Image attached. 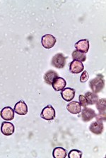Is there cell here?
Segmentation results:
<instances>
[{
    "label": "cell",
    "instance_id": "obj_11",
    "mask_svg": "<svg viewBox=\"0 0 106 158\" xmlns=\"http://www.w3.org/2000/svg\"><path fill=\"white\" fill-rule=\"evenodd\" d=\"M14 110L19 115H26L28 113V107L24 101L21 100L16 104Z\"/></svg>",
    "mask_w": 106,
    "mask_h": 158
},
{
    "label": "cell",
    "instance_id": "obj_9",
    "mask_svg": "<svg viewBox=\"0 0 106 158\" xmlns=\"http://www.w3.org/2000/svg\"><path fill=\"white\" fill-rule=\"evenodd\" d=\"M84 69V66L82 62L74 60L71 61L70 65V71L71 73H79L82 72Z\"/></svg>",
    "mask_w": 106,
    "mask_h": 158
},
{
    "label": "cell",
    "instance_id": "obj_23",
    "mask_svg": "<svg viewBox=\"0 0 106 158\" xmlns=\"http://www.w3.org/2000/svg\"><path fill=\"white\" fill-rule=\"evenodd\" d=\"M95 117L97 118L98 121H100V122H103V121L105 120V112L103 113H98V114L95 115Z\"/></svg>",
    "mask_w": 106,
    "mask_h": 158
},
{
    "label": "cell",
    "instance_id": "obj_2",
    "mask_svg": "<svg viewBox=\"0 0 106 158\" xmlns=\"http://www.w3.org/2000/svg\"><path fill=\"white\" fill-rule=\"evenodd\" d=\"M66 57L62 53H57L53 56L51 64L57 69H63L65 66Z\"/></svg>",
    "mask_w": 106,
    "mask_h": 158
},
{
    "label": "cell",
    "instance_id": "obj_22",
    "mask_svg": "<svg viewBox=\"0 0 106 158\" xmlns=\"http://www.w3.org/2000/svg\"><path fill=\"white\" fill-rule=\"evenodd\" d=\"M88 77H89V76H88V72L86 71H84L83 72V73L81 74V76L80 77V81L81 83H85L88 81Z\"/></svg>",
    "mask_w": 106,
    "mask_h": 158
},
{
    "label": "cell",
    "instance_id": "obj_17",
    "mask_svg": "<svg viewBox=\"0 0 106 158\" xmlns=\"http://www.w3.org/2000/svg\"><path fill=\"white\" fill-rule=\"evenodd\" d=\"M67 153L65 149L61 147H57L53 150V156L54 158H65Z\"/></svg>",
    "mask_w": 106,
    "mask_h": 158
},
{
    "label": "cell",
    "instance_id": "obj_6",
    "mask_svg": "<svg viewBox=\"0 0 106 158\" xmlns=\"http://www.w3.org/2000/svg\"><path fill=\"white\" fill-rule=\"evenodd\" d=\"M74 47L76 50L84 54L87 53L88 49H89V40L87 39L81 40L75 44Z\"/></svg>",
    "mask_w": 106,
    "mask_h": 158
},
{
    "label": "cell",
    "instance_id": "obj_7",
    "mask_svg": "<svg viewBox=\"0 0 106 158\" xmlns=\"http://www.w3.org/2000/svg\"><path fill=\"white\" fill-rule=\"evenodd\" d=\"M0 116L6 121H11L14 118V110L11 107H4L0 112Z\"/></svg>",
    "mask_w": 106,
    "mask_h": 158
},
{
    "label": "cell",
    "instance_id": "obj_13",
    "mask_svg": "<svg viewBox=\"0 0 106 158\" xmlns=\"http://www.w3.org/2000/svg\"><path fill=\"white\" fill-rule=\"evenodd\" d=\"M66 109H67L68 112L72 114H78L81 111V106L78 102L73 101V102L68 104L66 106Z\"/></svg>",
    "mask_w": 106,
    "mask_h": 158
},
{
    "label": "cell",
    "instance_id": "obj_3",
    "mask_svg": "<svg viewBox=\"0 0 106 158\" xmlns=\"http://www.w3.org/2000/svg\"><path fill=\"white\" fill-rule=\"evenodd\" d=\"M55 110L54 107L52 105H48L45 107L43 108V110H42L40 117L43 119L47 121H50L53 120L55 117Z\"/></svg>",
    "mask_w": 106,
    "mask_h": 158
},
{
    "label": "cell",
    "instance_id": "obj_19",
    "mask_svg": "<svg viewBox=\"0 0 106 158\" xmlns=\"http://www.w3.org/2000/svg\"><path fill=\"white\" fill-rule=\"evenodd\" d=\"M95 104H96V107H97L98 110L99 111L100 113L105 112V107H106L105 98L98 99Z\"/></svg>",
    "mask_w": 106,
    "mask_h": 158
},
{
    "label": "cell",
    "instance_id": "obj_8",
    "mask_svg": "<svg viewBox=\"0 0 106 158\" xmlns=\"http://www.w3.org/2000/svg\"><path fill=\"white\" fill-rule=\"evenodd\" d=\"M61 98L66 102H71L75 97V90L71 88H64L61 92Z\"/></svg>",
    "mask_w": 106,
    "mask_h": 158
},
{
    "label": "cell",
    "instance_id": "obj_20",
    "mask_svg": "<svg viewBox=\"0 0 106 158\" xmlns=\"http://www.w3.org/2000/svg\"><path fill=\"white\" fill-rule=\"evenodd\" d=\"M68 157L70 158H81L82 157V152L78 150H71L69 152Z\"/></svg>",
    "mask_w": 106,
    "mask_h": 158
},
{
    "label": "cell",
    "instance_id": "obj_1",
    "mask_svg": "<svg viewBox=\"0 0 106 158\" xmlns=\"http://www.w3.org/2000/svg\"><path fill=\"white\" fill-rule=\"evenodd\" d=\"M90 88L93 93H98L103 90L105 85V81L102 75H98L95 78H93L89 83Z\"/></svg>",
    "mask_w": 106,
    "mask_h": 158
},
{
    "label": "cell",
    "instance_id": "obj_10",
    "mask_svg": "<svg viewBox=\"0 0 106 158\" xmlns=\"http://www.w3.org/2000/svg\"><path fill=\"white\" fill-rule=\"evenodd\" d=\"M89 130L95 135H100L103 131V122L98 120L92 122L89 127Z\"/></svg>",
    "mask_w": 106,
    "mask_h": 158
},
{
    "label": "cell",
    "instance_id": "obj_14",
    "mask_svg": "<svg viewBox=\"0 0 106 158\" xmlns=\"http://www.w3.org/2000/svg\"><path fill=\"white\" fill-rule=\"evenodd\" d=\"M53 88H54V90L56 91H60L62 90L64 88H65L66 85V82L65 81V79H64L63 78L61 77H57L55 81H53Z\"/></svg>",
    "mask_w": 106,
    "mask_h": 158
},
{
    "label": "cell",
    "instance_id": "obj_12",
    "mask_svg": "<svg viewBox=\"0 0 106 158\" xmlns=\"http://www.w3.org/2000/svg\"><path fill=\"white\" fill-rule=\"evenodd\" d=\"M1 132L3 133L4 135H6V136L11 135L14 132V124L10 122H3L2 123Z\"/></svg>",
    "mask_w": 106,
    "mask_h": 158
},
{
    "label": "cell",
    "instance_id": "obj_4",
    "mask_svg": "<svg viewBox=\"0 0 106 158\" xmlns=\"http://www.w3.org/2000/svg\"><path fill=\"white\" fill-rule=\"evenodd\" d=\"M57 39L50 34H47L42 37L41 43L43 48L45 49H50L55 46Z\"/></svg>",
    "mask_w": 106,
    "mask_h": 158
},
{
    "label": "cell",
    "instance_id": "obj_16",
    "mask_svg": "<svg viewBox=\"0 0 106 158\" xmlns=\"http://www.w3.org/2000/svg\"><path fill=\"white\" fill-rule=\"evenodd\" d=\"M84 97L86 98V100H87L88 105H95L98 100V95H97V93L93 92L86 93Z\"/></svg>",
    "mask_w": 106,
    "mask_h": 158
},
{
    "label": "cell",
    "instance_id": "obj_21",
    "mask_svg": "<svg viewBox=\"0 0 106 158\" xmlns=\"http://www.w3.org/2000/svg\"><path fill=\"white\" fill-rule=\"evenodd\" d=\"M78 100H79V102H79L81 107H86L88 105V102H87V100H86V99L84 97V95H80L79 97H78Z\"/></svg>",
    "mask_w": 106,
    "mask_h": 158
},
{
    "label": "cell",
    "instance_id": "obj_15",
    "mask_svg": "<svg viewBox=\"0 0 106 158\" xmlns=\"http://www.w3.org/2000/svg\"><path fill=\"white\" fill-rule=\"evenodd\" d=\"M58 77V73L53 70H49L44 75V80L48 85H52L55 79Z\"/></svg>",
    "mask_w": 106,
    "mask_h": 158
},
{
    "label": "cell",
    "instance_id": "obj_18",
    "mask_svg": "<svg viewBox=\"0 0 106 158\" xmlns=\"http://www.w3.org/2000/svg\"><path fill=\"white\" fill-rule=\"evenodd\" d=\"M71 56L74 60L75 61H81V62H83V61H85L86 60V56L84 53L81 52L78 50H74L71 54Z\"/></svg>",
    "mask_w": 106,
    "mask_h": 158
},
{
    "label": "cell",
    "instance_id": "obj_5",
    "mask_svg": "<svg viewBox=\"0 0 106 158\" xmlns=\"http://www.w3.org/2000/svg\"><path fill=\"white\" fill-rule=\"evenodd\" d=\"M81 118L84 122H90L91 119L95 117L96 113L94 110L88 107H84L83 110H81Z\"/></svg>",
    "mask_w": 106,
    "mask_h": 158
}]
</instances>
